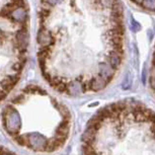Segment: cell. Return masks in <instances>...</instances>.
Instances as JSON below:
<instances>
[{"mask_svg":"<svg viewBox=\"0 0 155 155\" xmlns=\"http://www.w3.org/2000/svg\"><path fill=\"white\" fill-rule=\"evenodd\" d=\"M131 23H132V30L134 31H139L140 30V25H139V23L135 21V19L133 18V17H131Z\"/></svg>","mask_w":155,"mask_h":155,"instance_id":"obj_4","label":"cell"},{"mask_svg":"<svg viewBox=\"0 0 155 155\" xmlns=\"http://www.w3.org/2000/svg\"><path fill=\"white\" fill-rule=\"evenodd\" d=\"M83 155H155V113L135 101L101 109L82 139Z\"/></svg>","mask_w":155,"mask_h":155,"instance_id":"obj_1","label":"cell"},{"mask_svg":"<svg viewBox=\"0 0 155 155\" xmlns=\"http://www.w3.org/2000/svg\"><path fill=\"white\" fill-rule=\"evenodd\" d=\"M141 3L145 9L155 11V0H142Z\"/></svg>","mask_w":155,"mask_h":155,"instance_id":"obj_3","label":"cell"},{"mask_svg":"<svg viewBox=\"0 0 155 155\" xmlns=\"http://www.w3.org/2000/svg\"><path fill=\"white\" fill-rule=\"evenodd\" d=\"M28 17L25 0H0V101L15 85L25 66Z\"/></svg>","mask_w":155,"mask_h":155,"instance_id":"obj_2","label":"cell"}]
</instances>
